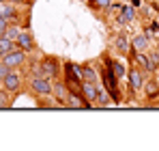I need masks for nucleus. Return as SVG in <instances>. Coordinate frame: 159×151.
Segmentation results:
<instances>
[{
    "label": "nucleus",
    "mask_w": 159,
    "mask_h": 151,
    "mask_svg": "<svg viewBox=\"0 0 159 151\" xmlns=\"http://www.w3.org/2000/svg\"><path fill=\"white\" fill-rule=\"evenodd\" d=\"M65 84L69 86V91H75V93H82L80 86H82V65H75V63H65Z\"/></svg>",
    "instance_id": "f257e3e1"
},
{
    "label": "nucleus",
    "mask_w": 159,
    "mask_h": 151,
    "mask_svg": "<svg viewBox=\"0 0 159 151\" xmlns=\"http://www.w3.org/2000/svg\"><path fill=\"white\" fill-rule=\"evenodd\" d=\"M101 84L106 86V91L110 93V97L114 101H120V93H118V76L114 74V69L106 65L103 74H101Z\"/></svg>",
    "instance_id": "f03ea898"
},
{
    "label": "nucleus",
    "mask_w": 159,
    "mask_h": 151,
    "mask_svg": "<svg viewBox=\"0 0 159 151\" xmlns=\"http://www.w3.org/2000/svg\"><path fill=\"white\" fill-rule=\"evenodd\" d=\"M30 91L37 93L39 97H50L52 95V80L50 78H32L30 76Z\"/></svg>",
    "instance_id": "7ed1b4c3"
},
{
    "label": "nucleus",
    "mask_w": 159,
    "mask_h": 151,
    "mask_svg": "<svg viewBox=\"0 0 159 151\" xmlns=\"http://www.w3.org/2000/svg\"><path fill=\"white\" fill-rule=\"evenodd\" d=\"M2 82V89L4 91H9V93H17L20 91V86H22V78H20V74H15V71H7V76L0 80Z\"/></svg>",
    "instance_id": "20e7f679"
},
{
    "label": "nucleus",
    "mask_w": 159,
    "mask_h": 151,
    "mask_svg": "<svg viewBox=\"0 0 159 151\" xmlns=\"http://www.w3.org/2000/svg\"><path fill=\"white\" fill-rule=\"evenodd\" d=\"M24 61H26V52H22V50H13V52H9V54L2 56V63H4L9 69L24 65Z\"/></svg>",
    "instance_id": "39448f33"
},
{
    "label": "nucleus",
    "mask_w": 159,
    "mask_h": 151,
    "mask_svg": "<svg viewBox=\"0 0 159 151\" xmlns=\"http://www.w3.org/2000/svg\"><path fill=\"white\" fill-rule=\"evenodd\" d=\"M41 67H43V74H45V78H50V80L60 74V63H58L54 56H45V58L41 61Z\"/></svg>",
    "instance_id": "423d86ee"
},
{
    "label": "nucleus",
    "mask_w": 159,
    "mask_h": 151,
    "mask_svg": "<svg viewBox=\"0 0 159 151\" xmlns=\"http://www.w3.org/2000/svg\"><path fill=\"white\" fill-rule=\"evenodd\" d=\"M52 95L56 101H60L67 108V97H69V86L65 82H52Z\"/></svg>",
    "instance_id": "0eeeda50"
},
{
    "label": "nucleus",
    "mask_w": 159,
    "mask_h": 151,
    "mask_svg": "<svg viewBox=\"0 0 159 151\" xmlns=\"http://www.w3.org/2000/svg\"><path fill=\"white\" fill-rule=\"evenodd\" d=\"M15 43H17V50L26 52V54L34 50V41H32V35H30V32H24V30H20V35H17Z\"/></svg>",
    "instance_id": "6e6552de"
},
{
    "label": "nucleus",
    "mask_w": 159,
    "mask_h": 151,
    "mask_svg": "<svg viewBox=\"0 0 159 151\" xmlns=\"http://www.w3.org/2000/svg\"><path fill=\"white\" fill-rule=\"evenodd\" d=\"M93 104L86 101V97L82 93H75V91H69V97H67V108H90Z\"/></svg>",
    "instance_id": "1a4fd4ad"
},
{
    "label": "nucleus",
    "mask_w": 159,
    "mask_h": 151,
    "mask_svg": "<svg viewBox=\"0 0 159 151\" xmlns=\"http://www.w3.org/2000/svg\"><path fill=\"white\" fill-rule=\"evenodd\" d=\"M127 78H129V91H140L142 86H144V76L140 74V69H135L131 67L129 71H127Z\"/></svg>",
    "instance_id": "9d476101"
},
{
    "label": "nucleus",
    "mask_w": 159,
    "mask_h": 151,
    "mask_svg": "<svg viewBox=\"0 0 159 151\" xmlns=\"http://www.w3.org/2000/svg\"><path fill=\"white\" fill-rule=\"evenodd\" d=\"M80 91H82V95L86 97V101H95L97 97V82H86V80H82V86H80Z\"/></svg>",
    "instance_id": "9b49d317"
},
{
    "label": "nucleus",
    "mask_w": 159,
    "mask_h": 151,
    "mask_svg": "<svg viewBox=\"0 0 159 151\" xmlns=\"http://www.w3.org/2000/svg\"><path fill=\"white\" fill-rule=\"evenodd\" d=\"M0 17H4V20H9V22H15L17 20V11H15V7H13V2H0Z\"/></svg>",
    "instance_id": "f8f14e48"
},
{
    "label": "nucleus",
    "mask_w": 159,
    "mask_h": 151,
    "mask_svg": "<svg viewBox=\"0 0 159 151\" xmlns=\"http://www.w3.org/2000/svg\"><path fill=\"white\" fill-rule=\"evenodd\" d=\"M148 50V37L146 35H138L131 39V52H146Z\"/></svg>",
    "instance_id": "ddd939ff"
},
{
    "label": "nucleus",
    "mask_w": 159,
    "mask_h": 151,
    "mask_svg": "<svg viewBox=\"0 0 159 151\" xmlns=\"http://www.w3.org/2000/svg\"><path fill=\"white\" fill-rule=\"evenodd\" d=\"M114 48L120 52V54H127V52L131 50V43H129V39L120 32V35H116V37H114Z\"/></svg>",
    "instance_id": "4468645a"
},
{
    "label": "nucleus",
    "mask_w": 159,
    "mask_h": 151,
    "mask_svg": "<svg viewBox=\"0 0 159 151\" xmlns=\"http://www.w3.org/2000/svg\"><path fill=\"white\" fill-rule=\"evenodd\" d=\"M95 101L99 104V106H110L112 104V97H110V93L106 91V86H101L99 82H97V97H95Z\"/></svg>",
    "instance_id": "2eb2a0df"
},
{
    "label": "nucleus",
    "mask_w": 159,
    "mask_h": 151,
    "mask_svg": "<svg viewBox=\"0 0 159 151\" xmlns=\"http://www.w3.org/2000/svg\"><path fill=\"white\" fill-rule=\"evenodd\" d=\"M118 20V24H129V22H133L135 20V9L133 7H123V11H120V15L116 17Z\"/></svg>",
    "instance_id": "dca6fc26"
},
{
    "label": "nucleus",
    "mask_w": 159,
    "mask_h": 151,
    "mask_svg": "<svg viewBox=\"0 0 159 151\" xmlns=\"http://www.w3.org/2000/svg\"><path fill=\"white\" fill-rule=\"evenodd\" d=\"M82 80H86V82H97V80H99L97 69L90 67V65H82Z\"/></svg>",
    "instance_id": "f3484780"
},
{
    "label": "nucleus",
    "mask_w": 159,
    "mask_h": 151,
    "mask_svg": "<svg viewBox=\"0 0 159 151\" xmlns=\"http://www.w3.org/2000/svg\"><path fill=\"white\" fill-rule=\"evenodd\" d=\"M13 50H17V43L7 39V37H0V56H4V54H9Z\"/></svg>",
    "instance_id": "a211bd4d"
},
{
    "label": "nucleus",
    "mask_w": 159,
    "mask_h": 151,
    "mask_svg": "<svg viewBox=\"0 0 159 151\" xmlns=\"http://www.w3.org/2000/svg\"><path fill=\"white\" fill-rule=\"evenodd\" d=\"M30 76H32V78H45L41 63H32V65H30Z\"/></svg>",
    "instance_id": "6ab92c4d"
},
{
    "label": "nucleus",
    "mask_w": 159,
    "mask_h": 151,
    "mask_svg": "<svg viewBox=\"0 0 159 151\" xmlns=\"http://www.w3.org/2000/svg\"><path fill=\"white\" fill-rule=\"evenodd\" d=\"M17 35H20V26H11V24H9V28H7V32H4L2 37H7V39L15 41V39H17Z\"/></svg>",
    "instance_id": "aec40b11"
},
{
    "label": "nucleus",
    "mask_w": 159,
    "mask_h": 151,
    "mask_svg": "<svg viewBox=\"0 0 159 151\" xmlns=\"http://www.w3.org/2000/svg\"><path fill=\"white\" fill-rule=\"evenodd\" d=\"M144 91H146V95H148V97H155V95L159 93V86H157V82H148V84L144 82Z\"/></svg>",
    "instance_id": "412c9836"
},
{
    "label": "nucleus",
    "mask_w": 159,
    "mask_h": 151,
    "mask_svg": "<svg viewBox=\"0 0 159 151\" xmlns=\"http://www.w3.org/2000/svg\"><path fill=\"white\" fill-rule=\"evenodd\" d=\"M11 106V97H9V91H0V108H9Z\"/></svg>",
    "instance_id": "4be33fe9"
},
{
    "label": "nucleus",
    "mask_w": 159,
    "mask_h": 151,
    "mask_svg": "<svg viewBox=\"0 0 159 151\" xmlns=\"http://www.w3.org/2000/svg\"><path fill=\"white\" fill-rule=\"evenodd\" d=\"M90 4H93V7H97V9H110L112 0H90Z\"/></svg>",
    "instance_id": "5701e85b"
},
{
    "label": "nucleus",
    "mask_w": 159,
    "mask_h": 151,
    "mask_svg": "<svg viewBox=\"0 0 159 151\" xmlns=\"http://www.w3.org/2000/svg\"><path fill=\"white\" fill-rule=\"evenodd\" d=\"M7 28H9V20H4V17H0V37L7 32Z\"/></svg>",
    "instance_id": "b1692460"
},
{
    "label": "nucleus",
    "mask_w": 159,
    "mask_h": 151,
    "mask_svg": "<svg viewBox=\"0 0 159 151\" xmlns=\"http://www.w3.org/2000/svg\"><path fill=\"white\" fill-rule=\"evenodd\" d=\"M7 71H9V67H7L4 63H0V80H2V78L7 76Z\"/></svg>",
    "instance_id": "393cba45"
},
{
    "label": "nucleus",
    "mask_w": 159,
    "mask_h": 151,
    "mask_svg": "<svg viewBox=\"0 0 159 151\" xmlns=\"http://www.w3.org/2000/svg\"><path fill=\"white\" fill-rule=\"evenodd\" d=\"M9 2H13V4H22V2H26V0H9Z\"/></svg>",
    "instance_id": "a878e982"
},
{
    "label": "nucleus",
    "mask_w": 159,
    "mask_h": 151,
    "mask_svg": "<svg viewBox=\"0 0 159 151\" xmlns=\"http://www.w3.org/2000/svg\"><path fill=\"white\" fill-rule=\"evenodd\" d=\"M131 4L133 7H140V0H131Z\"/></svg>",
    "instance_id": "bb28decb"
},
{
    "label": "nucleus",
    "mask_w": 159,
    "mask_h": 151,
    "mask_svg": "<svg viewBox=\"0 0 159 151\" xmlns=\"http://www.w3.org/2000/svg\"><path fill=\"white\" fill-rule=\"evenodd\" d=\"M153 54H155V58H157V63H159V50H157V52H153Z\"/></svg>",
    "instance_id": "cd10ccee"
},
{
    "label": "nucleus",
    "mask_w": 159,
    "mask_h": 151,
    "mask_svg": "<svg viewBox=\"0 0 159 151\" xmlns=\"http://www.w3.org/2000/svg\"><path fill=\"white\" fill-rule=\"evenodd\" d=\"M157 50H159V41H157Z\"/></svg>",
    "instance_id": "c85d7f7f"
},
{
    "label": "nucleus",
    "mask_w": 159,
    "mask_h": 151,
    "mask_svg": "<svg viewBox=\"0 0 159 151\" xmlns=\"http://www.w3.org/2000/svg\"><path fill=\"white\" fill-rule=\"evenodd\" d=\"M0 2H7V0H0Z\"/></svg>",
    "instance_id": "c756f323"
}]
</instances>
